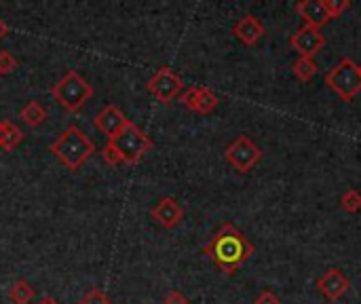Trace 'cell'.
<instances>
[{"label": "cell", "instance_id": "cell-21", "mask_svg": "<svg viewBox=\"0 0 361 304\" xmlns=\"http://www.w3.org/2000/svg\"><path fill=\"white\" fill-rule=\"evenodd\" d=\"M324 4H326L330 17H338V15H343L347 8H351V2H349V0H324Z\"/></svg>", "mask_w": 361, "mask_h": 304}, {"label": "cell", "instance_id": "cell-15", "mask_svg": "<svg viewBox=\"0 0 361 304\" xmlns=\"http://www.w3.org/2000/svg\"><path fill=\"white\" fill-rule=\"evenodd\" d=\"M49 112L40 102H27L21 110H19V118L27 125V127H40L47 121Z\"/></svg>", "mask_w": 361, "mask_h": 304}, {"label": "cell", "instance_id": "cell-22", "mask_svg": "<svg viewBox=\"0 0 361 304\" xmlns=\"http://www.w3.org/2000/svg\"><path fill=\"white\" fill-rule=\"evenodd\" d=\"M17 68V59L8 51H0V74L6 76Z\"/></svg>", "mask_w": 361, "mask_h": 304}, {"label": "cell", "instance_id": "cell-26", "mask_svg": "<svg viewBox=\"0 0 361 304\" xmlns=\"http://www.w3.org/2000/svg\"><path fill=\"white\" fill-rule=\"evenodd\" d=\"M6 34H8V25H6V21H4V19L0 17V40H2V38H4Z\"/></svg>", "mask_w": 361, "mask_h": 304}, {"label": "cell", "instance_id": "cell-9", "mask_svg": "<svg viewBox=\"0 0 361 304\" xmlns=\"http://www.w3.org/2000/svg\"><path fill=\"white\" fill-rule=\"evenodd\" d=\"M180 102L199 114H209L218 108V95L209 87H188L182 95Z\"/></svg>", "mask_w": 361, "mask_h": 304}, {"label": "cell", "instance_id": "cell-1", "mask_svg": "<svg viewBox=\"0 0 361 304\" xmlns=\"http://www.w3.org/2000/svg\"><path fill=\"white\" fill-rule=\"evenodd\" d=\"M203 252L220 271H224L226 275H235L237 269L254 256V245L235 224L226 222L218 229Z\"/></svg>", "mask_w": 361, "mask_h": 304}, {"label": "cell", "instance_id": "cell-12", "mask_svg": "<svg viewBox=\"0 0 361 304\" xmlns=\"http://www.w3.org/2000/svg\"><path fill=\"white\" fill-rule=\"evenodd\" d=\"M351 288V281L338 271V269H330L326 271L319 279H317V290L322 292V296L330 303L341 300Z\"/></svg>", "mask_w": 361, "mask_h": 304}, {"label": "cell", "instance_id": "cell-17", "mask_svg": "<svg viewBox=\"0 0 361 304\" xmlns=\"http://www.w3.org/2000/svg\"><path fill=\"white\" fill-rule=\"evenodd\" d=\"M292 72L298 80L302 83H309L311 78H315V74L319 72V66L313 57H298L294 63H292Z\"/></svg>", "mask_w": 361, "mask_h": 304}, {"label": "cell", "instance_id": "cell-28", "mask_svg": "<svg viewBox=\"0 0 361 304\" xmlns=\"http://www.w3.org/2000/svg\"><path fill=\"white\" fill-rule=\"evenodd\" d=\"M2 133H4V118H0V142H2Z\"/></svg>", "mask_w": 361, "mask_h": 304}, {"label": "cell", "instance_id": "cell-10", "mask_svg": "<svg viewBox=\"0 0 361 304\" xmlns=\"http://www.w3.org/2000/svg\"><path fill=\"white\" fill-rule=\"evenodd\" d=\"M150 216H152V220L157 224H161L163 229L171 231V229L180 226V222L184 220V209H182V205L173 197H163L150 209Z\"/></svg>", "mask_w": 361, "mask_h": 304}, {"label": "cell", "instance_id": "cell-14", "mask_svg": "<svg viewBox=\"0 0 361 304\" xmlns=\"http://www.w3.org/2000/svg\"><path fill=\"white\" fill-rule=\"evenodd\" d=\"M296 13L305 19V25H311L317 30L332 19L324 0H302L296 4Z\"/></svg>", "mask_w": 361, "mask_h": 304}, {"label": "cell", "instance_id": "cell-27", "mask_svg": "<svg viewBox=\"0 0 361 304\" xmlns=\"http://www.w3.org/2000/svg\"><path fill=\"white\" fill-rule=\"evenodd\" d=\"M38 304H59V303H57L55 298H42Z\"/></svg>", "mask_w": 361, "mask_h": 304}, {"label": "cell", "instance_id": "cell-4", "mask_svg": "<svg viewBox=\"0 0 361 304\" xmlns=\"http://www.w3.org/2000/svg\"><path fill=\"white\" fill-rule=\"evenodd\" d=\"M326 85L338 97H343L345 102H351L361 91L360 66L351 57H345L326 74Z\"/></svg>", "mask_w": 361, "mask_h": 304}, {"label": "cell", "instance_id": "cell-6", "mask_svg": "<svg viewBox=\"0 0 361 304\" xmlns=\"http://www.w3.org/2000/svg\"><path fill=\"white\" fill-rule=\"evenodd\" d=\"M226 161L241 174H247L254 169V165L262 159V150L247 138V135H237L235 142L226 148L224 152Z\"/></svg>", "mask_w": 361, "mask_h": 304}, {"label": "cell", "instance_id": "cell-29", "mask_svg": "<svg viewBox=\"0 0 361 304\" xmlns=\"http://www.w3.org/2000/svg\"><path fill=\"white\" fill-rule=\"evenodd\" d=\"M360 72H361V66H360Z\"/></svg>", "mask_w": 361, "mask_h": 304}, {"label": "cell", "instance_id": "cell-8", "mask_svg": "<svg viewBox=\"0 0 361 304\" xmlns=\"http://www.w3.org/2000/svg\"><path fill=\"white\" fill-rule=\"evenodd\" d=\"M324 44H326L324 34L317 28H311V25H302L300 30H296L290 36V47L294 51H298L300 57H313V55H317L324 49Z\"/></svg>", "mask_w": 361, "mask_h": 304}, {"label": "cell", "instance_id": "cell-7", "mask_svg": "<svg viewBox=\"0 0 361 304\" xmlns=\"http://www.w3.org/2000/svg\"><path fill=\"white\" fill-rule=\"evenodd\" d=\"M146 87H148V91H150V95L154 99H159L161 104H169V102H173L182 93L184 83H182V78L171 68L163 66V68H159L154 72V76L148 80Z\"/></svg>", "mask_w": 361, "mask_h": 304}, {"label": "cell", "instance_id": "cell-24", "mask_svg": "<svg viewBox=\"0 0 361 304\" xmlns=\"http://www.w3.org/2000/svg\"><path fill=\"white\" fill-rule=\"evenodd\" d=\"M163 304H190V303H188V298H186L180 290H171V292H167V296L163 298Z\"/></svg>", "mask_w": 361, "mask_h": 304}, {"label": "cell", "instance_id": "cell-13", "mask_svg": "<svg viewBox=\"0 0 361 304\" xmlns=\"http://www.w3.org/2000/svg\"><path fill=\"white\" fill-rule=\"evenodd\" d=\"M233 34H235V38H237L239 42L252 47V44H256V42L264 36V23H262L256 15H245V17H241V19L235 23Z\"/></svg>", "mask_w": 361, "mask_h": 304}, {"label": "cell", "instance_id": "cell-23", "mask_svg": "<svg viewBox=\"0 0 361 304\" xmlns=\"http://www.w3.org/2000/svg\"><path fill=\"white\" fill-rule=\"evenodd\" d=\"M76 304H114L104 292H99V290H91L85 298H80Z\"/></svg>", "mask_w": 361, "mask_h": 304}, {"label": "cell", "instance_id": "cell-18", "mask_svg": "<svg viewBox=\"0 0 361 304\" xmlns=\"http://www.w3.org/2000/svg\"><path fill=\"white\" fill-rule=\"evenodd\" d=\"M21 142H23V131L19 129V125H15V123H11V121H4V133H2L0 150L11 152V150H15Z\"/></svg>", "mask_w": 361, "mask_h": 304}, {"label": "cell", "instance_id": "cell-19", "mask_svg": "<svg viewBox=\"0 0 361 304\" xmlns=\"http://www.w3.org/2000/svg\"><path fill=\"white\" fill-rule=\"evenodd\" d=\"M341 207L349 214H357L361 212V193H357L355 188H349L347 193H343L341 197Z\"/></svg>", "mask_w": 361, "mask_h": 304}, {"label": "cell", "instance_id": "cell-25", "mask_svg": "<svg viewBox=\"0 0 361 304\" xmlns=\"http://www.w3.org/2000/svg\"><path fill=\"white\" fill-rule=\"evenodd\" d=\"M254 304H281V300H279L271 290H264V292H260V296L256 298V303Z\"/></svg>", "mask_w": 361, "mask_h": 304}, {"label": "cell", "instance_id": "cell-5", "mask_svg": "<svg viewBox=\"0 0 361 304\" xmlns=\"http://www.w3.org/2000/svg\"><path fill=\"white\" fill-rule=\"evenodd\" d=\"M116 150L121 152V159L125 165H135L150 148H152V140L135 125L129 121V125L123 129V133L114 140H110Z\"/></svg>", "mask_w": 361, "mask_h": 304}, {"label": "cell", "instance_id": "cell-16", "mask_svg": "<svg viewBox=\"0 0 361 304\" xmlns=\"http://www.w3.org/2000/svg\"><path fill=\"white\" fill-rule=\"evenodd\" d=\"M34 296H36V292H34L32 284L25 279H17L8 290V300L13 304H30L34 300Z\"/></svg>", "mask_w": 361, "mask_h": 304}, {"label": "cell", "instance_id": "cell-2", "mask_svg": "<svg viewBox=\"0 0 361 304\" xmlns=\"http://www.w3.org/2000/svg\"><path fill=\"white\" fill-rule=\"evenodd\" d=\"M49 150L57 157L61 165H66V169L78 171L95 152V144L76 125H70L61 131V135L51 144Z\"/></svg>", "mask_w": 361, "mask_h": 304}, {"label": "cell", "instance_id": "cell-3", "mask_svg": "<svg viewBox=\"0 0 361 304\" xmlns=\"http://www.w3.org/2000/svg\"><path fill=\"white\" fill-rule=\"evenodd\" d=\"M51 95L66 112H78L93 97V87L76 70H68L51 87Z\"/></svg>", "mask_w": 361, "mask_h": 304}, {"label": "cell", "instance_id": "cell-20", "mask_svg": "<svg viewBox=\"0 0 361 304\" xmlns=\"http://www.w3.org/2000/svg\"><path fill=\"white\" fill-rule=\"evenodd\" d=\"M102 159L108 163V165H121L123 159H121V152L116 150V146L112 142H108L104 148H102Z\"/></svg>", "mask_w": 361, "mask_h": 304}, {"label": "cell", "instance_id": "cell-11", "mask_svg": "<svg viewBox=\"0 0 361 304\" xmlns=\"http://www.w3.org/2000/svg\"><path fill=\"white\" fill-rule=\"evenodd\" d=\"M95 127L108 138V142L110 140H114V138H118L121 133H123V129L129 125V118L121 112V108H116V106H106L102 112H97V116H95Z\"/></svg>", "mask_w": 361, "mask_h": 304}]
</instances>
